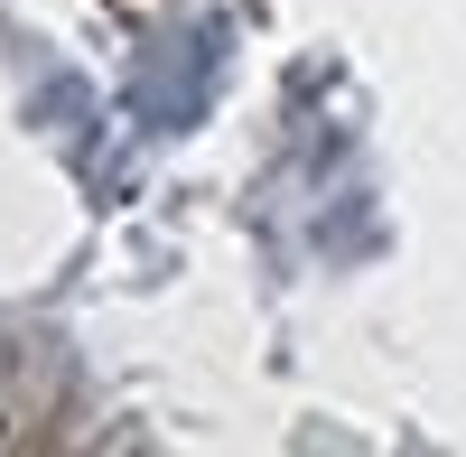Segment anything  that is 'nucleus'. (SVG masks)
<instances>
[]
</instances>
